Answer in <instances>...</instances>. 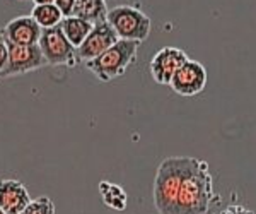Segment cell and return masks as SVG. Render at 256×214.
Returning <instances> with one entry per match:
<instances>
[{"mask_svg":"<svg viewBox=\"0 0 256 214\" xmlns=\"http://www.w3.org/2000/svg\"><path fill=\"white\" fill-rule=\"evenodd\" d=\"M220 197L214 190V178L205 159L188 158L172 214H207Z\"/></svg>","mask_w":256,"mask_h":214,"instance_id":"cell-1","label":"cell"},{"mask_svg":"<svg viewBox=\"0 0 256 214\" xmlns=\"http://www.w3.org/2000/svg\"><path fill=\"white\" fill-rule=\"evenodd\" d=\"M190 156H169L159 163L154 178V205L159 214H172Z\"/></svg>","mask_w":256,"mask_h":214,"instance_id":"cell-2","label":"cell"},{"mask_svg":"<svg viewBox=\"0 0 256 214\" xmlns=\"http://www.w3.org/2000/svg\"><path fill=\"white\" fill-rule=\"evenodd\" d=\"M140 45H142L140 41L118 40L110 50H106L98 59L86 62V67L101 82H110L116 77H122L130 69V65L135 64Z\"/></svg>","mask_w":256,"mask_h":214,"instance_id":"cell-3","label":"cell"},{"mask_svg":"<svg viewBox=\"0 0 256 214\" xmlns=\"http://www.w3.org/2000/svg\"><path fill=\"white\" fill-rule=\"evenodd\" d=\"M108 23L120 40H130L144 43L152 30L150 18L137 7L118 6L108 12Z\"/></svg>","mask_w":256,"mask_h":214,"instance_id":"cell-4","label":"cell"},{"mask_svg":"<svg viewBox=\"0 0 256 214\" xmlns=\"http://www.w3.org/2000/svg\"><path fill=\"white\" fill-rule=\"evenodd\" d=\"M38 45L48 65H67V67L79 65L80 59L77 55V48L67 40L60 26L43 30Z\"/></svg>","mask_w":256,"mask_h":214,"instance_id":"cell-5","label":"cell"},{"mask_svg":"<svg viewBox=\"0 0 256 214\" xmlns=\"http://www.w3.org/2000/svg\"><path fill=\"white\" fill-rule=\"evenodd\" d=\"M7 48H9V59H7L6 67L0 71V79L22 76V74L40 71L48 65L40 45H16L7 41Z\"/></svg>","mask_w":256,"mask_h":214,"instance_id":"cell-6","label":"cell"},{"mask_svg":"<svg viewBox=\"0 0 256 214\" xmlns=\"http://www.w3.org/2000/svg\"><path fill=\"white\" fill-rule=\"evenodd\" d=\"M207 81L208 76L204 65L196 60L188 59L178 69V72L174 74V77H172L169 86H171V89L176 94L190 98V96H196V94L204 91L205 86H207Z\"/></svg>","mask_w":256,"mask_h":214,"instance_id":"cell-7","label":"cell"},{"mask_svg":"<svg viewBox=\"0 0 256 214\" xmlns=\"http://www.w3.org/2000/svg\"><path fill=\"white\" fill-rule=\"evenodd\" d=\"M188 60V55L184 50L176 47H164L152 57L148 69H150V76L158 84L169 86L178 72V69Z\"/></svg>","mask_w":256,"mask_h":214,"instance_id":"cell-8","label":"cell"},{"mask_svg":"<svg viewBox=\"0 0 256 214\" xmlns=\"http://www.w3.org/2000/svg\"><path fill=\"white\" fill-rule=\"evenodd\" d=\"M120 38L111 28L108 21L104 23L94 24L92 31L89 33V36L86 38L84 43L77 48V55H79L80 62H89L98 59L99 55H102L106 50H110Z\"/></svg>","mask_w":256,"mask_h":214,"instance_id":"cell-9","label":"cell"},{"mask_svg":"<svg viewBox=\"0 0 256 214\" xmlns=\"http://www.w3.org/2000/svg\"><path fill=\"white\" fill-rule=\"evenodd\" d=\"M30 190L18 178H0V209L7 214H20L31 202Z\"/></svg>","mask_w":256,"mask_h":214,"instance_id":"cell-10","label":"cell"},{"mask_svg":"<svg viewBox=\"0 0 256 214\" xmlns=\"http://www.w3.org/2000/svg\"><path fill=\"white\" fill-rule=\"evenodd\" d=\"M43 28L32 19V16H19L4 26L6 40L16 45H38Z\"/></svg>","mask_w":256,"mask_h":214,"instance_id":"cell-11","label":"cell"},{"mask_svg":"<svg viewBox=\"0 0 256 214\" xmlns=\"http://www.w3.org/2000/svg\"><path fill=\"white\" fill-rule=\"evenodd\" d=\"M108 12L106 0H76L72 16L89 21L90 24H99L108 19Z\"/></svg>","mask_w":256,"mask_h":214,"instance_id":"cell-12","label":"cell"},{"mask_svg":"<svg viewBox=\"0 0 256 214\" xmlns=\"http://www.w3.org/2000/svg\"><path fill=\"white\" fill-rule=\"evenodd\" d=\"M60 28L70 43L76 48H79L89 36V33L92 31L94 24H90L86 19L77 18V16H70V18H64V21L60 23Z\"/></svg>","mask_w":256,"mask_h":214,"instance_id":"cell-13","label":"cell"},{"mask_svg":"<svg viewBox=\"0 0 256 214\" xmlns=\"http://www.w3.org/2000/svg\"><path fill=\"white\" fill-rule=\"evenodd\" d=\"M99 194H101L102 202L108 207L114 209V211H125L126 209L128 195L120 185L111 182H101L99 183Z\"/></svg>","mask_w":256,"mask_h":214,"instance_id":"cell-14","label":"cell"},{"mask_svg":"<svg viewBox=\"0 0 256 214\" xmlns=\"http://www.w3.org/2000/svg\"><path fill=\"white\" fill-rule=\"evenodd\" d=\"M31 16L36 23L40 24L43 30H50V28L60 26L64 21V14L60 12L55 4H44V6H34L31 11Z\"/></svg>","mask_w":256,"mask_h":214,"instance_id":"cell-15","label":"cell"},{"mask_svg":"<svg viewBox=\"0 0 256 214\" xmlns=\"http://www.w3.org/2000/svg\"><path fill=\"white\" fill-rule=\"evenodd\" d=\"M20 214H56V209L50 197L41 195L38 199L31 200V202L28 204V207Z\"/></svg>","mask_w":256,"mask_h":214,"instance_id":"cell-16","label":"cell"},{"mask_svg":"<svg viewBox=\"0 0 256 214\" xmlns=\"http://www.w3.org/2000/svg\"><path fill=\"white\" fill-rule=\"evenodd\" d=\"M7 59H9V48H7V40L4 35V28L0 30V71L6 67Z\"/></svg>","mask_w":256,"mask_h":214,"instance_id":"cell-17","label":"cell"},{"mask_svg":"<svg viewBox=\"0 0 256 214\" xmlns=\"http://www.w3.org/2000/svg\"><path fill=\"white\" fill-rule=\"evenodd\" d=\"M55 6L58 7L64 18H70L74 14V7H76V0H55Z\"/></svg>","mask_w":256,"mask_h":214,"instance_id":"cell-18","label":"cell"},{"mask_svg":"<svg viewBox=\"0 0 256 214\" xmlns=\"http://www.w3.org/2000/svg\"><path fill=\"white\" fill-rule=\"evenodd\" d=\"M218 214H256V212H253L251 209H248V207H244V205H241V204H230V205H227L224 211H220Z\"/></svg>","mask_w":256,"mask_h":214,"instance_id":"cell-19","label":"cell"},{"mask_svg":"<svg viewBox=\"0 0 256 214\" xmlns=\"http://www.w3.org/2000/svg\"><path fill=\"white\" fill-rule=\"evenodd\" d=\"M34 6H44V4H55V0H32Z\"/></svg>","mask_w":256,"mask_h":214,"instance_id":"cell-20","label":"cell"},{"mask_svg":"<svg viewBox=\"0 0 256 214\" xmlns=\"http://www.w3.org/2000/svg\"><path fill=\"white\" fill-rule=\"evenodd\" d=\"M0 214H7L6 211H4V209H0Z\"/></svg>","mask_w":256,"mask_h":214,"instance_id":"cell-21","label":"cell"},{"mask_svg":"<svg viewBox=\"0 0 256 214\" xmlns=\"http://www.w3.org/2000/svg\"><path fill=\"white\" fill-rule=\"evenodd\" d=\"M18 2H28V0H18Z\"/></svg>","mask_w":256,"mask_h":214,"instance_id":"cell-22","label":"cell"}]
</instances>
